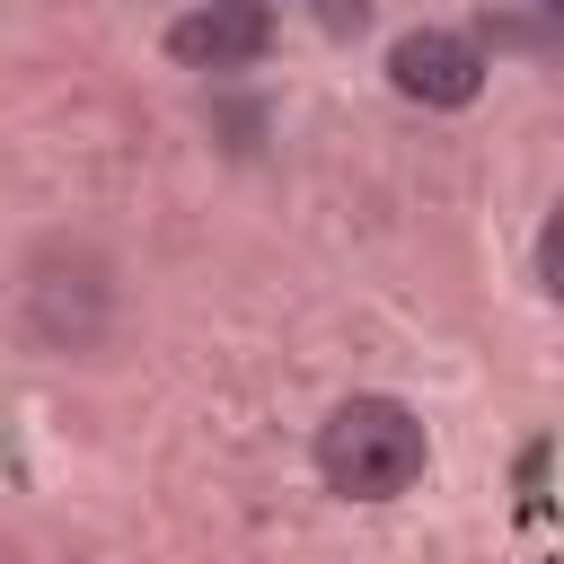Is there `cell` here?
<instances>
[{"mask_svg":"<svg viewBox=\"0 0 564 564\" xmlns=\"http://www.w3.org/2000/svg\"><path fill=\"white\" fill-rule=\"evenodd\" d=\"M538 282H546V300H564V212L538 229Z\"/></svg>","mask_w":564,"mask_h":564,"instance_id":"4","label":"cell"},{"mask_svg":"<svg viewBox=\"0 0 564 564\" xmlns=\"http://www.w3.org/2000/svg\"><path fill=\"white\" fill-rule=\"evenodd\" d=\"M423 423H414V405H397V397H344L326 423H317V476H326V494H344V502H388V494H405L414 476H423Z\"/></svg>","mask_w":564,"mask_h":564,"instance_id":"1","label":"cell"},{"mask_svg":"<svg viewBox=\"0 0 564 564\" xmlns=\"http://www.w3.org/2000/svg\"><path fill=\"white\" fill-rule=\"evenodd\" d=\"M388 88L414 97V106H476L485 53H476V35H458V26H414V35L388 44Z\"/></svg>","mask_w":564,"mask_h":564,"instance_id":"2","label":"cell"},{"mask_svg":"<svg viewBox=\"0 0 564 564\" xmlns=\"http://www.w3.org/2000/svg\"><path fill=\"white\" fill-rule=\"evenodd\" d=\"M273 53V9L264 0H203L167 26V62L185 70H247Z\"/></svg>","mask_w":564,"mask_h":564,"instance_id":"3","label":"cell"},{"mask_svg":"<svg viewBox=\"0 0 564 564\" xmlns=\"http://www.w3.org/2000/svg\"><path fill=\"white\" fill-rule=\"evenodd\" d=\"M546 9H564V0H546Z\"/></svg>","mask_w":564,"mask_h":564,"instance_id":"5","label":"cell"}]
</instances>
